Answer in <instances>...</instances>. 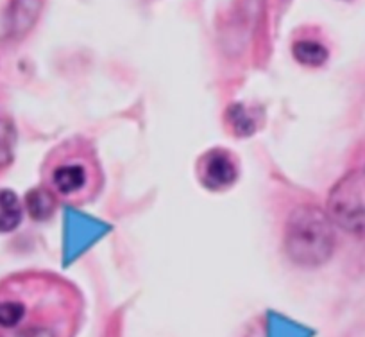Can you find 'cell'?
Listing matches in <instances>:
<instances>
[{
  "mask_svg": "<svg viewBox=\"0 0 365 337\" xmlns=\"http://www.w3.org/2000/svg\"><path fill=\"white\" fill-rule=\"evenodd\" d=\"M47 183L54 196L65 201H90L103 183L99 161L90 144L83 140L61 144L51 156Z\"/></svg>",
  "mask_w": 365,
  "mask_h": 337,
  "instance_id": "cell-1",
  "label": "cell"
},
{
  "mask_svg": "<svg viewBox=\"0 0 365 337\" xmlns=\"http://www.w3.org/2000/svg\"><path fill=\"white\" fill-rule=\"evenodd\" d=\"M335 246L328 217L315 206H301L290 213L285 228V249L290 261L314 268L324 264Z\"/></svg>",
  "mask_w": 365,
  "mask_h": 337,
  "instance_id": "cell-2",
  "label": "cell"
},
{
  "mask_svg": "<svg viewBox=\"0 0 365 337\" xmlns=\"http://www.w3.org/2000/svg\"><path fill=\"white\" fill-rule=\"evenodd\" d=\"M329 210L333 219L346 230L358 231L365 228V203L351 180L336 185L329 199Z\"/></svg>",
  "mask_w": 365,
  "mask_h": 337,
  "instance_id": "cell-3",
  "label": "cell"
},
{
  "mask_svg": "<svg viewBox=\"0 0 365 337\" xmlns=\"http://www.w3.org/2000/svg\"><path fill=\"white\" fill-rule=\"evenodd\" d=\"M197 173L202 183L213 191H220L235 183L238 176V168L235 160L226 151H212L199 160Z\"/></svg>",
  "mask_w": 365,
  "mask_h": 337,
  "instance_id": "cell-4",
  "label": "cell"
},
{
  "mask_svg": "<svg viewBox=\"0 0 365 337\" xmlns=\"http://www.w3.org/2000/svg\"><path fill=\"white\" fill-rule=\"evenodd\" d=\"M43 0H13L9 9V31L15 38H22L38 22Z\"/></svg>",
  "mask_w": 365,
  "mask_h": 337,
  "instance_id": "cell-5",
  "label": "cell"
},
{
  "mask_svg": "<svg viewBox=\"0 0 365 337\" xmlns=\"http://www.w3.org/2000/svg\"><path fill=\"white\" fill-rule=\"evenodd\" d=\"M22 221V206L11 191H0V231H13Z\"/></svg>",
  "mask_w": 365,
  "mask_h": 337,
  "instance_id": "cell-6",
  "label": "cell"
},
{
  "mask_svg": "<svg viewBox=\"0 0 365 337\" xmlns=\"http://www.w3.org/2000/svg\"><path fill=\"white\" fill-rule=\"evenodd\" d=\"M54 196L51 192L36 188L27 194V210H29L31 217H34L36 221L48 219L54 212Z\"/></svg>",
  "mask_w": 365,
  "mask_h": 337,
  "instance_id": "cell-7",
  "label": "cell"
},
{
  "mask_svg": "<svg viewBox=\"0 0 365 337\" xmlns=\"http://www.w3.org/2000/svg\"><path fill=\"white\" fill-rule=\"evenodd\" d=\"M294 56L299 63L308 66H319L328 59V51L317 41H297L294 45Z\"/></svg>",
  "mask_w": 365,
  "mask_h": 337,
  "instance_id": "cell-8",
  "label": "cell"
},
{
  "mask_svg": "<svg viewBox=\"0 0 365 337\" xmlns=\"http://www.w3.org/2000/svg\"><path fill=\"white\" fill-rule=\"evenodd\" d=\"M16 129L11 121L0 119V167H6L13 161L15 156Z\"/></svg>",
  "mask_w": 365,
  "mask_h": 337,
  "instance_id": "cell-9",
  "label": "cell"
},
{
  "mask_svg": "<svg viewBox=\"0 0 365 337\" xmlns=\"http://www.w3.org/2000/svg\"><path fill=\"white\" fill-rule=\"evenodd\" d=\"M26 316V307L20 301H4L0 303V326L13 328L19 325Z\"/></svg>",
  "mask_w": 365,
  "mask_h": 337,
  "instance_id": "cell-10",
  "label": "cell"
},
{
  "mask_svg": "<svg viewBox=\"0 0 365 337\" xmlns=\"http://www.w3.org/2000/svg\"><path fill=\"white\" fill-rule=\"evenodd\" d=\"M13 337H58V332L51 326H27Z\"/></svg>",
  "mask_w": 365,
  "mask_h": 337,
  "instance_id": "cell-11",
  "label": "cell"
}]
</instances>
